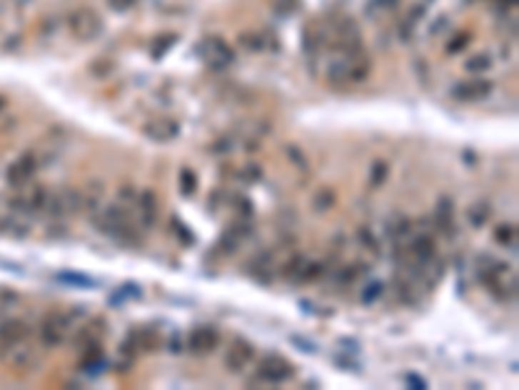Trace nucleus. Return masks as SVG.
Listing matches in <instances>:
<instances>
[{"label":"nucleus","mask_w":519,"mask_h":390,"mask_svg":"<svg viewBox=\"0 0 519 390\" xmlns=\"http://www.w3.org/2000/svg\"><path fill=\"white\" fill-rule=\"evenodd\" d=\"M320 58H325L322 79L333 89H353L371 79V60L366 55V47L333 50L320 55Z\"/></svg>","instance_id":"f257e3e1"},{"label":"nucleus","mask_w":519,"mask_h":390,"mask_svg":"<svg viewBox=\"0 0 519 390\" xmlns=\"http://www.w3.org/2000/svg\"><path fill=\"white\" fill-rule=\"evenodd\" d=\"M94 226L107 234L112 242L122 247H141V231L136 226V216L128 211L125 203H114L94 219Z\"/></svg>","instance_id":"f03ea898"},{"label":"nucleus","mask_w":519,"mask_h":390,"mask_svg":"<svg viewBox=\"0 0 519 390\" xmlns=\"http://www.w3.org/2000/svg\"><path fill=\"white\" fill-rule=\"evenodd\" d=\"M475 274L485 289L491 291L501 302H514L517 299V274H514L509 263L491 255H480L475 266Z\"/></svg>","instance_id":"7ed1b4c3"},{"label":"nucleus","mask_w":519,"mask_h":390,"mask_svg":"<svg viewBox=\"0 0 519 390\" xmlns=\"http://www.w3.org/2000/svg\"><path fill=\"white\" fill-rule=\"evenodd\" d=\"M65 26H68L73 39H79V42H94V39H99L104 34V19L91 6H79L68 11Z\"/></svg>","instance_id":"20e7f679"},{"label":"nucleus","mask_w":519,"mask_h":390,"mask_svg":"<svg viewBox=\"0 0 519 390\" xmlns=\"http://www.w3.org/2000/svg\"><path fill=\"white\" fill-rule=\"evenodd\" d=\"M73 325H76V315L68 310H52L47 312L39 323V344L44 349H57L63 346L65 341L73 336Z\"/></svg>","instance_id":"39448f33"},{"label":"nucleus","mask_w":519,"mask_h":390,"mask_svg":"<svg viewBox=\"0 0 519 390\" xmlns=\"http://www.w3.org/2000/svg\"><path fill=\"white\" fill-rule=\"evenodd\" d=\"M195 52L200 55V60L206 63L208 71L213 73H223L228 71L231 65H234V47L223 39V36H216V34H208L203 36L198 42V47H195Z\"/></svg>","instance_id":"423d86ee"},{"label":"nucleus","mask_w":519,"mask_h":390,"mask_svg":"<svg viewBox=\"0 0 519 390\" xmlns=\"http://www.w3.org/2000/svg\"><path fill=\"white\" fill-rule=\"evenodd\" d=\"M293 375H296L293 364L281 354L263 356V359L257 361V369H255V380L263 385H283V383H288Z\"/></svg>","instance_id":"0eeeda50"},{"label":"nucleus","mask_w":519,"mask_h":390,"mask_svg":"<svg viewBox=\"0 0 519 390\" xmlns=\"http://www.w3.org/2000/svg\"><path fill=\"white\" fill-rule=\"evenodd\" d=\"M36 172H39V156H36L34 151H24L19 154L11 164H8L6 169V182L11 185V188H24V185H29V182L34 180Z\"/></svg>","instance_id":"6e6552de"},{"label":"nucleus","mask_w":519,"mask_h":390,"mask_svg":"<svg viewBox=\"0 0 519 390\" xmlns=\"http://www.w3.org/2000/svg\"><path fill=\"white\" fill-rule=\"evenodd\" d=\"M31 339V328L26 320L21 318H6L0 320V359L14 351L16 346H21L24 341Z\"/></svg>","instance_id":"1a4fd4ad"},{"label":"nucleus","mask_w":519,"mask_h":390,"mask_svg":"<svg viewBox=\"0 0 519 390\" xmlns=\"http://www.w3.org/2000/svg\"><path fill=\"white\" fill-rule=\"evenodd\" d=\"M0 361H6L14 372H21L24 375V372H34V369L39 367L42 354H39V346L31 344V339H29V341H24L21 346H16L14 351H8Z\"/></svg>","instance_id":"9d476101"},{"label":"nucleus","mask_w":519,"mask_h":390,"mask_svg":"<svg viewBox=\"0 0 519 390\" xmlns=\"http://www.w3.org/2000/svg\"><path fill=\"white\" fill-rule=\"evenodd\" d=\"M236 47L249 52V55H268V52L278 50V42L271 31L247 29V31H239V34H236Z\"/></svg>","instance_id":"9b49d317"},{"label":"nucleus","mask_w":519,"mask_h":390,"mask_svg":"<svg viewBox=\"0 0 519 390\" xmlns=\"http://www.w3.org/2000/svg\"><path fill=\"white\" fill-rule=\"evenodd\" d=\"M179 133H182L179 120L166 115L151 117L148 123L143 125V136L148 138V141H153V144H171L174 138H179Z\"/></svg>","instance_id":"f8f14e48"},{"label":"nucleus","mask_w":519,"mask_h":390,"mask_svg":"<svg viewBox=\"0 0 519 390\" xmlns=\"http://www.w3.org/2000/svg\"><path fill=\"white\" fill-rule=\"evenodd\" d=\"M161 346V333L156 331V328H138V331H133L128 336V341L122 344V351L130 356L141 354V351H156V349Z\"/></svg>","instance_id":"ddd939ff"},{"label":"nucleus","mask_w":519,"mask_h":390,"mask_svg":"<svg viewBox=\"0 0 519 390\" xmlns=\"http://www.w3.org/2000/svg\"><path fill=\"white\" fill-rule=\"evenodd\" d=\"M218 344H221V333L216 331L213 325H200V328H195L190 333V339H187V349L195 356L213 354L216 349H218Z\"/></svg>","instance_id":"4468645a"},{"label":"nucleus","mask_w":519,"mask_h":390,"mask_svg":"<svg viewBox=\"0 0 519 390\" xmlns=\"http://www.w3.org/2000/svg\"><path fill=\"white\" fill-rule=\"evenodd\" d=\"M493 94V81L488 79H468L452 86V99L455 101H480Z\"/></svg>","instance_id":"2eb2a0df"},{"label":"nucleus","mask_w":519,"mask_h":390,"mask_svg":"<svg viewBox=\"0 0 519 390\" xmlns=\"http://www.w3.org/2000/svg\"><path fill=\"white\" fill-rule=\"evenodd\" d=\"M249 234H252V221H249V219H236L234 224H231L226 231H223V234H221L218 253L221 255L236 253V250H239V247L247 242Z\"/></svg>","instance_id":"dca6fc26"},{"label":"nucleus","mask_w":519,"mask_h":390,"mask_svg":"<svg viewBox=\"0 0 519 390\" xmlns=\"http://www.w3.org/2000/svg\"><path fill=\"white\" fill-rule=\"evenodd\" d=\"M252 361H255V346L247 339H234V344L226 349V356H223L228 372H244Z\"/></svg>","instance_id":"f3484780"},{"label":"nucleus","mask_w":519,"mask_h":390,"mask_svg":"<svg viewBox=\"0 0 519 390\" xmlns=\"http://www.w3.org/2000/svg\"><path fill=\"white\" fill-rule=\"evenodd\" d=\"M405 255L410 260V266H420V263H428V260L436 258V239L431 234H410L408 237V247Z\"/></svg>","instance_id":"a211bd4d"},{"label":"nucleus","mask_w":519,"mask_h":390,"mask_svg":"<svg viewBox=\"0 0 519 390\" xmlns=\"http://www.w3.org/2000/svg\"><path fill=\"white\" fill-rule=\"evenodd\" d=\"M136 211H138V221H141L143 229H151L156 224L158 219V198L153 190H141L136 198Z\"/></svg>","instance_id":"6ab92c4d"},{"label":"nucleus","mask_w":519,"mask_h":390,"mask_svg":"<svg viewBox=\"0 0 519 390\" xmlns=\"http://www.w3.org/2000/svg\"><path fill=\"white\" fill-rule=\"evenodd\" d=\"M47 203H50V190L44 185H34L29 195L14 198V209L26 211V214H42V211H47Z\"/></svg>","instance_id":"aec40b11"},{"label":"nucleus","mask_w":519,"mask_h":390,"mask_svg":"<svg viewBox=\"0 0 519 390\" xmlns=\"http://www.w3.org/2000/svg\"><path fill=\"white\" fill-rule=\"evenodd\" d=\"M104 336H107V323H104L101 318H94V320H89V323H84L79 331H76L73 344H76V349L89 346V344H101Z\"/></svg>","instance_id":"412c9836"},{"label":"nucleus","mask_w":519,"mask_h":390,"mask_svg":"<svg viewBox=\"0 0 519 390\" xmlns=\"http://www.w3.org/2000/svg\"><path fill=\"white\" fill-rule=\"evenodd\" d=\"M434 221H436V226H439L441 234L455 237V203H452L449 195H441L439 201H436Z\"/></svg>","instance_id":"4be33fe9"},{"label":"nucleus","mask_w":519,"mask_h":390,"mask_svg":"<svg viewBox=\"0 0 519 390\" xmlns=\"http://www.w3.org/2000/svg\"><path fill=\"white\" fill-rule=\"evenodd\" d=\"M330 263L328 260H312V258H304V263H301L299 274L293 276L291 284H299V286H309V284L320 281L322 276L328 274Z\"/></svg>","instance_id":"5701e85b"},{"label":"nucleus","mask_w":519,"mask_h":390,"mask_svg":"<svg viewBox=\"0 0 519 390\" xmlns=\"http://www.w3.org/2000/svg\"><path fill=\"white\" fill-rule=\"evenodd\" d=\"M366 263H361V260H353V263H346V266L338 271V276H335V284L341 286V289H348V286H353V284L361 281V276H366Z\"/></svg>","instance_id":"b1692460"},{"label":"nucleus","mask_w":519,"mask_h":390,"mask_svg":"<svg viewBox=\"0 0 519 390\" xmlns=\"http://www.w3.org/2000/svg\"><path fill=\"white\" fill-rule=\"evenodd\" d=\"M491 214H493V209H491V203L485 201V198H478V201H473L468 206V221H470V226H475V229H480V226L491 219Z\"/></svg>","instance_id":"393cba45"},{"label":"nucleus","mask_w":519,"mask_h":390,"mask_svg":"<svg viewBox=\"0 0 519 390\" xmlns=\"http://www.w3.org/2000/svg\"><path fill=\"white\" fill-rule=\"evenodd\" d=\"M493 68V55L491 52H473L468 60H465V73L470 76H483Z\"/></svg>","instance_id":"a878e982"},{"label":"nucleus","mask_w":519,"mask_h":390,"mask_svg":"<svg viewBox=\"0 0 519 390\" xmlns=\"http://www.w3.org/2000/svg\"><path fill=\"white\" fill-rule=\"evenodd\" d=\"M387 234H390V239L395 245H400V242H405V239L413 234V221L405 216H395L390 224H387Z\"/></svg>","instance_id":"bb28decb"},{"label":"nucleus","mask_w":519,"mask_h":390,"mask_svg":"<svg viewBox=\"0 0 519 390\" xmlns=\"http://www.w3.org/2000/svg\"><path fill=\"white\" fill-rule=\"evenodd\" d=\"M470 42H473V31H455V34L449 36L447 44H444V52L447 55H460V52H465L470 47Z\"/></svg>","instance_id":"cd10ccee"},{"label":"nucleus","mask_w":519,"mask_h":390,"mask_svg":"<svg viewBox=\"0 0 519 390\" xmlns=\"http://www.w3.org/2000/svg\"><path fill=\"white\" fill-rule=\"evenodd\" d=\"M358 245H361L371 258H379V255H382V242H379V237L369 229V226H361V229H358Z\"/></svg>","instance_id":"c85d7f7f"},{"label":"nucleus","mask_w":519,"mask_h":390,"mask_svg":"<svg viewBox=\"0 0 519 390\" xmlns=\"http://www.w3.org/2000/svg\"><path fill=\"white\" fill-rule=\"evenodd\" d=\"M177 39H179V34H174V31H164L161 36H156V42L151 44V58L153 60H158V58H164L166 52L177 44Z\"/></svg>","instance_id":"c756f323"},{"label":"nucleus","mask_w":519,"mask_h":390,"mask_svg":"<svg viewBox=\"0 0 519 390\" xmlns=\"http://www.w3.org/2000/svg\"><path fill=\"white\" fill-rule=\"evenodd\" d=\"M390 177V164L384 159H374L369 169V188H382L384 182Z\"/></svg>","instance_id":"7c9ffc66"},{"label":"nucleus","mask_w":519,"mask_h":390,"mask_svg":"<svg viewBox=\"0 0 519 390\" xmlns=\"http://www.w3.org/2000/svg\"><path fill=\"white\" fill-rule=\"evenodd\" d=\"M493 239H496L498 245L514 247V245H517V226H514V224H501V226H496V231H493Z\"/></svg>","instance_id":"2f4dec72"},{"label":"nucleus","mask_w":519,"mask_h":390,"mask_svg":"<svg viewBox=\"0 0 519 390\" xmlns=\"http://www.w3.org/2000/svg\"><path fill=\"white\" fill-rule=\"evenodd\" d=\"M382 294H384V281H377V279H374V281L363 284L361 302H363V304H374Z\"/></svg>","instance_id":"473e14b6"},{"label":"nucleus","mask_w":519,"mask_h":390,"mask_svg":"<svg viewBox=\"0 0 519 390\" xmlns=\"http://www.w3.org/2000/svg\"><path fill=\"white\" fill-rule=\"evenodd\" d=\"M179 190H182V195L198 193V174L192 172V169H182L179 172Z\"/></svg>","instance_id":"72a5a7b5"},{"label":"nucleus","mask_w":519,"mask_h":390,"mask_svg":"<svg viewBox=\"0 0 519 390\" xmlns=\"http://www.w3.org/2000/svg\"><path fill=\"white\" fill-rule=\"evenodd\" d=\"M312 206H314V211H320V214L330 211V209H333V206H335V190H330V188L320 190V193L314 195Z\"/></svg>","instance_id":"f704fd0d"},{"label":"nucleus","mask_w":519,"mask_h":390,"mask_svg":"<svg viewBox=\"0 0 519 390\" xmlns=\"http://www.w3.org/2000/svg\"><path fill=\"white\" fill-rule=\"evenodd\" d=\"M400 6V0H371L369 3V16H379V14H390Z\"/></svg>","instance_id":"c9c22d12"},{"label":"nucleus","mask_w":519,"mask_h":390,"mask_svg":"<svg viewBox=\"0 0 519 390\" xmlns=\"http://www.w3.org/2000/svg\"><path fill=\"white\" fill-rule=\"evenodd\" d=\"M286 156L291 159L293 166H299V169H309V161H306L304 151H299L296 146H288V149H286Z\"/></svg>","instance_id":"e433bc0d"},{"label":"nucleus","mask_w":519,"mask_h":390,"mask_svg":"<svg viewBox=\"0 0 519 390\" xmlns=\"http://www.w3.org/2000/svg\"><path fill=\"white\" fill-rule=\"evenodd\" d=\"M171 229L177 231V234H182V239H185V245H192V231L187 229V226L182 224L179 219H174V221H171Z\"/></svg>","instance_id":"4c0bfd02"},{"label":"nucleus","mask_w":519,"mask_h":390,"mask_svg":"<svg viewBox=\"0 0 519 390\" xmlns=\"http://www.w3.org/2000/svg\"><path fill=\"white\" fill-rule=\"evenodd\" d=\"M109 6H112L114 11H128V8L136 6V0H109Z\"/></svg>","instance_id":"58836bf2"},{"label":"nucleus","mask_w":519,"mask_h":390,"mask_svg":"<svg viewBox=\"0 0 519 390\" xmlns=\"http://www.w3.org/2000/svg\"><path fill=\"white\" fill-rule=\"evenodd\" d=\"M293 6H296V0H276V8L281 11V14H288Z\"/></svg>","instance_id":"ea45409f"},{"label":"nucleus","mask_w":519,"mask_h":390,"mask_svg":"<svg viewBox=\"0 0 519 390\" xmlns=\"http://www.w3.org/2000/svg\"><path fill=\"white\" fill-rule=\"evenodd\" d=\"M405 380L413 385V388H418V390H420V388H428V383H426V380H420V377H415V375H408Z\"/></svg>","instance_id":"a19ab883"},{"label":"nucleus","mask_w":519,"mask_h":390,"mask_svg":"<svg viewBox=\"0 0 519 390\" xmlns=\"http://www.w3.org/2000/svg\"><path fill=\"white\" fill-rule=\"evenodd\" d=\"M6 107H8V96H6V94H0V115L6 112Z\"/></svg>","instance_id":"79ce46f5"}]
</instances>
